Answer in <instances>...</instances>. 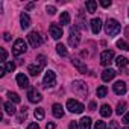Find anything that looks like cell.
<instances>
[{
    "mask_svg": "<svg viewBox=\"0 0 129 129\" xmlns=\"http://www.w3.org/2000/svg\"><path fill=\"white\" fill-rule=\"evenodd\" d=\"M112 59H114V52L112 50H103L102 52V55H100V64L102 66L108 67L112 62Z\"/></svg>",
    "mask_w": 129,
    "mask_h": 129,
    "instance_id": "obj_7",
    "label": "cell"
},
{
    "mask_svg": "<svg viewBox=\"0 0 129 129\" xmlns=\"http://www.w3.org/2000/svg\"><path fill=\"white\" fill-rule=\"evenodd\" d=\"M114 93L118 94V96H123V94L126 93V84H124L123 81H117V82L114 84Z\"/></svg>",
    "mask_w": 129,
    "mask_h": 129,
    "instance_id": "obj_13",
    "label": "cell"
},
{
    "mask_svg": "<svg viewBox=\"0 0 129 129\" xmlns=\"http://www.w3.org/2000/svg\"><path fill=\"white\" fill-rule=\"evenodd\" d=\"M123 123H124V124H129V112L124 114V117H123Z\"/></svg>",
    "mask_w": 129,
    "mask_h": 129,
    "instance_id": "obj_39",
    "label": "cell"
},
{
    "mask_svg": "<svg viewBox=\"0 0 129 129\" xmlns=\"http://www.w3.org/2000/svg\"><path fill=\"white\" fill-rule=\"evenodd\" d=\"M20 23H21V27H23V29H27V27L30 26V17H29L26 12H23V14L20 15Z\"/></svg>",
    "mask_w": 129,
    "mask_h": 129,
    "instance_id": "obj_18",
    "label": "cell"
},
{
    "mask_svg": "<svg viewBox=\"0 0 129 129\" xmlns=\"http://www.w3.org/2000/svg\"><path fill=\"white\" fill-rule=\"evenodd\" d=\"M67 109H69L70 112H73V114H81V112L85 109V106H84L81 102L75 100V99H69V100H67Z\"/></svg>",
    "mask_w": 129,
    "mask_h": 129,
    "instance_id": "obj_3",
    "label": "cell"
},
{
    "mask_svg": "<svg viewBox=\"0 0 129 129\" xmlns=\"http://www.w3.org/2000/svg\"><path fill=\"white\" fill-rule=\"evenodd\" d=\"M85 8L88 9V12H90V14H93V12H96V8H97V3L94 2V0H88V2L85 3Z\"/></svg>",
    "mask_w": 129,
    "mask_h": 129,
    "instance_id": "obj_23",
    "label": "cell"
},
{
    "mask_svg": "<svg viewBox=\"0 0 129 129\" xmlns=\"http://www.w3.org/2000/svg\"><path fill=\"white\" fill-rule=\"evenodd\" d=\"M90 24H91V30H93L94 35H97V34L102 30V20H100V18H93V20L90 21Z\"/></svg>",
    "mask_w": 129,
    "mask_h": 129,
    "instance_id": "obj_12",
    "label": "cell"
},
{
    "mask_svg": "<svg viewBox=\"0 0 129 129\" xmlns=\"http://www.w3.org/2000/svg\"><path fill=\"white\" fill-rule=\"evenodd\" d=\"M6 58H8V52H6L5 49H2V61H3V62H8Z\"/></svg>",
    "mask_w": 129,
    "mask_h": 129,
    "instance_id": "obj_36",
    "label": "cell"
},
{
    "mask_svg": "<svg viewBox=\"0 0 129 129\" xmlns=\"http://www.w3.org/2000/svg\"><path fill=\"white\" fill-rule=\"evenodd\" d=\"M3 38H5V41H11V35H9L8 32H6V34L3 35Z\"/></svg>",
    "mask_w": 129,
    "mask_h": 129,
    "instance_id": "obj_42",
    "label": "cell"
},
{
    "mask_svg": "<svg viewBox=\"0 0 129 129\" xmlns=\"http://www.w3.org/2000/svg\"><path fill=\"white\" fill-rule=\"evenodd\" d=\"M73 90L79 94H87V87L82 81H75L73 82Z\"/></svg>",
    "mask_w": 129,
    "mask_h": 129,
    "instance_id": "obj_14",
    "label": "cell"
},
{
    "mask_svg": "<svg viewBox=\"0 0 129 129\" xmlns=\"http://www.w3.org/2000/svg\"><path fill=\"white\" fill-rule=\"evenodd\" d=\"M26 109H27L26 106H24V108H21L20 115H18V118H17V120H18V123H21L23 120H26V117H27V111H26Z\"/></svg>",
    "mask_w": 129,
    "mask_h": 129,
    "instance_id": "obj_30",
    "label": "cell"
},
{
    "mask_svg": "<svg viewBox=\"0 0 129 129\" xmlns=\"http://www.w3.org/2000/svg\"><path fill=\"white\" fill-rule=\"evenodd\" d=\"M3 109H5V112H6V114H9V115H14V114L17 112L15 106H14L11 102H5V103H3Z\"/></svg>",
    "mask_w": 129,
    "mask_h": 129,
    "instance_id": "obj_19",
    "label": "cell"
},
{
    "mask_svg": "<svg viewBox=\"0 0 129 129\" xmlns=\"http://www.w3.org/2000/svg\"><path fill=\"white\" fill-rule=\"evenodd\" d=\"M115 75H117L115 70H112V69H106V70L102 73V79H103L105 82H109V81H112V79L115 78Z\"/></svg>",
    "mask_w": 129,
    "mask_h": 129,
    "instance_id": "obj_15",
    "label": "cell"
},
{
    "mask_svg": "<svg viewBox=\"0 0 129 129\" xmlns=\"http://www.w3.org/2000/svg\"><path fill=\"white\" fill-rule=\"evenodd\" d=\"M90 109H91V111L96 109V102H90Z\"/></svg>",
    "mask_w": 129,
    "mask_h": 129,
    "instance_id": "obj_43",
    "label": "cell"
},
{
    "mask_svg": "<svg viewBox=\"0 0 129 129\" xmlns=\"http://www.w3.org/2000/svg\"><path fill=\"white\" fill-rule=\"evenodd\" d=\"M49 32H50V37H52L53 40H59V38L62 37V27H61V26H58V24H55V23H52V24H50Z\"/></svg>",
    "mask_w": 129,
    "mask_h": 129,
    "instance_id": "obj_8",
    "label": "cell"
},
{
    "mask_svg": "<svg viewBox=\"0 0 129 129\" xmlns=\"http://www.w3.org/2000/svg\"><path fill=\"white\" fill-rule=\"evenodd\" d=\"M115 64H117V67H118V69H124V67L127 66V58H124V56H118V58L115 59Z\"/></svg>",
    "mask_w": 129,
    "mask_h": 129,
    "instance_id": "obj_22",
    "label": "cell"
},
{
    "mask_svg": "<svg viewBox=\"0 0 129 129\" xmlns=\"http://www.w3.org/2000/svg\"><path fill=\"white\" fill-rule=\"evenodd\" d=\"M124 129H129V126H127V127H124Z\"/></svg>",
    "mask_w": 129,
    "mask_h": 129,
    "instance_id": "obj_46",
    "label": "cell"
},
{
    "mask_svg": "<svg viewBox=\"0 0 129 129\" xmlns=\"http://www.w3.org/2000/svg\"><path fill=\"white\" fill-rule=\"evenodd\" d=\"M43 64H40L38 61H37V64H30V66L27 67V73L30 75V76H38L40 73H41V70H43Z\"/></svg>",
    "mask_w": 129,
    "mask_h": 129,
    "instance_id": "obj_9",
    "label": "cell"
},
{
    "mask_svg": "<svg viewBox=\"0 0 129 129\" xmlns=\"http://www.w3.org/2000/svg\"><path fill=\"white\" fill-rule=\"evenodd\" d=\"M27 99H29L30 103H38L43 97H41V94H40L37 90H29V91H27Z\"/></svg>",
    "mask_w": 129,
    "mask_h": 129,
    "instance_id": "obj_11",
    "label": "cell"
},
{
    "mask_svg": "<svg viewBox=\"0 0 129 129\" xmlns=\"http://www.w3.org/2000/svg\"><path fill=\"white\" fill-rule=\"evenodd\" d=\"M8 97H9V100H11V102H14V103H20V100H21V99H20V96H18L17 93H12V91H9V93H8Z\"/></svg>",
    "mask_w": 129,
    "mask_h": 129,
    "instance_id": "obj_27",
    "label": "cell"
},
{
    "mask_svg": "<svg viewBox=\"0 0 129 129\" xmlns=\"http://www.w3.org/2000/svg\"><path fill=\"white\" fill-rule=\"evenodd\" d=\"M3 67H5V72H14L15 64L14 62H3Z\"/></svg>",
    "mask_w": 129,
    "mask_h": 129,
    "instance_id": "obj_32",
    "label": "cell"
},
{
    "mask_svg": "<svg viewBox=\"0 0 129 129\" xmlns=\"http://www.w3.org/2000/svg\"><path fill=\"white\" fill-rule=\"evenodd\" d=\"M34 6H35V5H34V3H27V5H26V9H27V11H29V9H32V8H34Z\"/></svg>",
    "mask_w": 129,
    "mask_h": 129,
    "instance_id": "obj_45",
    "label": "cell"
},
{
    "mask_svg": "<svg viewBox=\"0 0 129 129\" xmlns=\"http://www.w3.org/2000/svg\"><path fill=\"white\" fill-rule=\"evenodd\" d=\"M55 85H56V75H55L52 70L46 72L44 79H43V87H44V88H52V87H55Z\"/></svg>",
    "mask_w": 129,
    "mask_h": 129,
    "instance_id": "obj_6",
    "label": "cell"
},
{
    "mask_svg": "<svg viewBox=\"0 0 129 129\" xmlns=\"http://www.w3.org/2000/svg\"><path fill=\"white\" fill-rule=\"evenodd\" d=\"M111 112H112V111H111V106H109L108 103H103V105L100 106V115H102V117H109Z\"/></svg>",
    "mask_w": 129,
    "mask_h": 129,
    "instance_id": "obj_20",
    "label": "cell"
},
{
    "mask_svg": "<svg viewBox=\"0 0 129 129\" xmlns=\"http://www.w3.org/2000/svg\"><path fill=\"white\" fill-rule=\"evenodd\" d=\"M27 41H29V44H30L34 49H37V47H40V46L43 44V38H41V35H40L37 30L29 32V35H27Z\"/></svg>",
    "mask_w": 129,
    "mask_h": 129,
    "instance_id": "obj_4",
    "label": "cell"
},
{
    "mask_svg": "<svg viewBox=\"0 0 129 129\" xmlns=\"http://www.w3.org/2000/svg\"><path fill=\"white\" fill-rule=\"evenodd\" d=\"M46 11H47V12H49L50 15H53V14L56 12V8H55V6H49V5H47V8H46Z\"/></svg>",
    "mask_w": 129,
    "mask_h": 129,
    "instance_id": "obj_34",
    "label": "cell"
},
{
    "mask_svg": "<svg viewBox=\"0 0 129 129\" xmlns=\"http://www.w3.org/2000/svg\"><path fill=\"white\" fill-rule=\"evenodd\" d=\"M59 21H61V24H70V14L69 12H62L61 17H59Z\"/></svg>",
    "mask_w": 129,
    "mask_h": 129,
    "instance_id": "obj_24",
    "label": "cell"
},
{
    "mask_svg": "<svg viewBox=\"0 0 129 129\" xmlns=\"http://www.w3.org/2000/svg\"><path fill=\"white\" fill-rule=\"evenodd\" d=\"M46 129H55V124H53V123H47Z\"/></svg>",
    "mask_w": 129,
    "mask_h": 129,
    "instance_id": "obj_44",
    "label": "cell"
},
{
    "mask_svg": "<svg viewBox=\"0 0 129 129\" xmlns=\"http://www.w3.org/2000/svg\"><path fill=\"white\" fill-rule=\"evenodd\" d=\"M106 93H108V88H106L105 85H100V87L97 88V91H96L97 97H105V96H106Z\"/></svg>",
    "mask_w": 129,
    "mask_h": 129,
    "instance_id": "obj_26",
    "label": "cell"
},
{
    "mask_svg": "<svg viewBox=\"0 0 129 129\" xmlns=\"http://www.w3.org/2000/svg\"><path fill=\"white\" fill-rule=\"evenodd\" d=\"M117 47L121 49V50H129V44H127L124 40H118V41H117Z\"/></svg>",
    "mask_w": 129,
    "mask_h": 129,
    "instance_id": "obj_31",
    "label": "cell"
},
{
    "mask_svg": "<svg viewBox=\"0 0 129 129\" xmlns=\"http://www.w3.org/2000/svg\"><path fill=\"white\" fill-rule=\"evenodd\" d=\"M27 129H40V126H38V123H30L27 126Z\"/></svg>",
    "mask_w": 129,
    "mask_h": 129,
    "instance_id": "obj_40",
    "label": "cell"
},
{
    "mask_svg": "<svg viewBox=\"0 0 129 129\" xmlns=\"http://www.w3.org/2000/svg\"><path fill=\"white\" fill-rule=\"evenodd\" d=\"M52 111H53V115H55L56 118H62V117H64V108H62L61 103H55V105L52 106Z\"/></svg>",
    "mask_w": 129,
    "mask_h": 129,
    "instance_id": "obj_16",
    "label": "cell"
},
{
    "mask_svg": "<svg viewBox=\"0 0 129 129\" xmlns=\"http://www.w3.org/2000/svg\"><path fill=\"white\" fill-rule=\"evenodd\" d=\"M34 115H35L37 120H43V118H44V109H43V108H37L35 112H34Z\"/></svg>",
    "mask_w": 129,
    "mask_h": 129,
    "instance_id": "obj_29",
    "label": "cell"
},
{
    "mask_svg": "<svg viewBox=\"0 0 129 129\" xmlns=\"http://www.w3.org/2000/svg\"><path fill=\"white\" fill-rule=\"evenodd\" d=\"M124 111H126V103L121 100V102H118V103H117V109H115V112H117L118 115H121Z\"/></svg>",
    "mask_w": 129,
    "mask_h": 129,
    "instance_id": "obj_28",
    "label": "cell"
},
{
    "mask_svg": "<svg viewBox=\"0 0 129 129\" xmlns=\"http://www.w3.org/2000/svg\"><path fill=\"white\" fill-rule=\"evenodd\" d=\"M79 126H81V129H91V118L90 117H84L79 121Z\"/></svg>",
    "mask_w": 129,
    "mask_h": 129,
    "instance_id": "obj_21",
    "label": "cell"
},
{
    "mask_svg": "<svg viewBox=\"0 0 129 129\" xmlns=\"http://www.w3.org/2000/svg\"><path fill=\"white\" fill-rule=\"evenodd\" d=\"M15 81H17L18 87H21V88H27L29 87V79H27V76L24 73H18L17 78H15Z\"/></svg>",
    "mask_w": 129,
    "mask_h": 129,
    "instance_id": "obj_10",
    "label": "cell"
},
{
    "mask_svg": "<svg viewBox=\"0 0 129 129\" xmlns=\"http://www.w3.org/2000/svg\"><path fill=\"white\" fill-rule=\"evenodd\" d=\"M26 50H27V46H26L24 40L18 38V40L14 43V47H12V55H14V56H20V55H23Z\"/></svg>",
    "mask_w": 129,
    "mask_h": 129,
    "instance_id": "obj_5",
    "label": "cell"
},
{
    "mask_svg": "<svg viewBox=\"0 0 129 129\" xmlns=\"http://www.w3.org/2000/svg\"><path fill=\"white\" fill-rule=\"evenodd\" d=\"M81 43V32H79V27L73 26L70 27V37H69V44L72 47H78Z\"/></svg>",
    "mask_w": 129,
    "mask_h": 129,
    "instance_id": "obj_2",
    "label": "cell"
},
{
    "mask_svg": "<svg viewBox=\"0 0 129 129\" xmlns=\"http://www.w3.org/2000/svg\"><path fill=\"white\" fill-rule=\"evenodd\" d=\"M69 129H79V124H78V121H72V123L69 124Z\"/></svg>",
    "mask_w": 129,
    "mask_h": 129,
    "instance_id": "obj_37",
    "label": "cell"
},
{
    "mask_svg": "<svg viewBox=\"0 0 129 129\" xmlns=\"http://www.w3.org/2000/svg\"><path fill=\"white\" fill-rule=\"evenodd\" d=\"M109 129H118V123L117 121H109Z\"/></svg>",
    "mask_w": 129,
    "mask_h": 129,
    "instance_id": "obj_38",
    "label": "cell"
},
{
    "mask_svg": "<svg viewBox=\"0 0 129 129\" xmlns=\"http://www.w3.org/2000/svg\"><path fill=\"white\" fill-rule=\"evenodd\" d=\"M56 53L59 55V56H67V49H66V46H64V44H58L56 46Z\"/></svg>",
    "mask_w": 129,
    "mask_h": 129,
    "instance_id": "obj_25",
    "label": "cell"
},
{
    "mask_svg": "<svg viewBox=\"0 0 129 129\" xmlns=\"http://www.w3.org/2000/svg\"><path fill=\"white\" fill-rule=\"evenodd\" d=\"M100 5H102L103 8H108V6H111V0H102Z\"/></svg>",
    "mask_w": 129,
    "mask_h": 129,
    "instance_id": "obj_35",
    "label": "cell"
},
{
    "mask_svg": "<svg viewBox=\"0 0 129 129\" xmlns=\"http://www.w3.org/2000/svg\"><path fill=\"white\" fill-rule=\"evenodd\" d=\"M73 66L79 70V73H87L88 72V69H87V66L81 61V59H73Z\"/></svg>",
    "mask_w": 129,
    "mask_h": 129,
    "instance_id": "obj_17",
    "label": "cell"
},
{
    "mask_svg": "<svg viewBox=\"0 0 129 129\" xmlns=\"http://www.w3.org/2000/svg\"><path fill=\"white\" fill-rule=\"evenodd\" d=\"M94 129H106V123L102 121V120H97L96 124H94Z\"/></svg>",
    "mask_w": 129,
    "mask_h": 129,
    "instance_id": "obj_33",
    "label": "cell"
},
{
    "mask_svg": "<svg viewBox=\"0 0 129 129\" xmlns=\"http://www.w3.org/2000/svg\"><path fill=\"white\" fill-rule=\"evenodd\" d=\"M6 72H5V67H3V64H2V67H0V76H5Z\"/></svg>",
    "mask_w": 129,
    "mask_h": 129,
    "instance_id": "obj_41",
    "label": "cell"
},
{
    "mask_svg": "<svg viewBox=\"0 0 129 129\" xmlns=\"http://www.w3.org/2000/svg\"><path fill=\"white\" fill-rule=\"evenodd\" d=\"M120 23L117 21V20H114V18H108L106 20V24H105V32H106V35H109V37H115V35H118L120 34Z\"/></svg>",
    "mask_w": 129,
    "mask_h": 129,
    "instance_id": "obj_1",
    "label": "cell"
}]
</instances>
